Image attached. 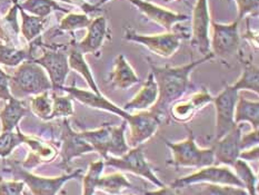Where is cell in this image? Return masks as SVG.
<instances>
[{
	"mask_svg": "<svg viewBox=\"0 0 259 195\" xmlns=\"http://www.w3.org/2000/svg\"><path fill=\"white\" fill-rule=\"evenodd\" d=\"M213 58L210 53L200 59L179 67H156L151 64V74L158 86V99L151 107V111L158 116L164 115L169 106L184 96L190 85V74L199 65Z\"/></svg>",
	"mask_w": 259,
	"mask_h": 195,
	"instance_id": "obj_1",
	"label": "cell"
},
{
	"mask_svg": "<svg viewBox=\"0 0 259 195\" xmlns=\"http://www.w3.org/2000/svg\"><path fill=\"white\" fill-rule=\"evenodd\" d=\"M9 88L11 96L18 99L53 91L47 72L32 60L24 61L10 75Z\"/></svg>",
	"mask_w": 259,
	"mask_h": 195,
	"instance_id": "obj_2",
	"label": "cell"
},
{
	"mask_svg": "<svg viewBox=\"0 0 259 195\" xmlns=\"http://www.w3.org/2000/svg\"><path fill=\"white\" fill-rule=\"evenodd\" d=\"M126 125L127 122L123 121L119 126L104 125L94 131L80 132V135L92 145L95 152H97L104 161L108 156L119 158L131 148L125 138Z\"/></svg>",
	"mask_w": 259,
	"mask_h": 195,
	"instance_id": "obj_3",
	"label": "cell"
},
{
	"mask_svg": "<svg viewBox=\"0 0 259 195\" xmlns=\"http://www.w3.org/2000/svg\"><path fill=\"white\" fill-rule=\"evenodd\" d=\"M167 147L171 150L170 164L176 167H201L215 165L212 148H201L197 145L194 134L188 131V136L184 141L172 143L166 141Z\"/></svg>",
	"mask_w": 259,
	"mask_h": 195,
	"instance_id": "obj_4",
	"label": "cell"
},
{
	"mask_svg": "<svg viewBox=\"0 0 259 195\" xmlns=\"http://www.w3.org/2000/svg\"><path fill=\"white\" fill-rule=\"evenodd\" d=\"M105 165H108L111 167H115L123 172L133 173L135 175H138L140 177H144L146 180L150 181L155 186L161 187L165 184L162 183L159 177L156 175L153 167L146 160L143 146L133 147L129 148L126 154H123L119 158H114V156H108L105 160Z\"/></svg>",
	"mask_w": 259,
	"mask_h": 195,
	"instance_id": "obj_5",
	"label": "cell"
},
{
	"mask_svg": "<svg viewBox=\"0 0 259 195\" xmlns=\"http://www.w3.org/2000/svg\"><path fill=\"white\" fill-rule=\"evenodd\" d=\"M200 183H210V184H221V185H229L244 188L243 183L239 178L236 176L235 173L229 169V166H216L210 165L206 167H201L199 171H197L193 174L179 177L176 181L170 184V187L176 188H185L194 184Z\"/></svg>",
	"mask_w": 259,
	"mask_h": 195,
	"instance_id": "obj_6",
	"label": "cell"
},
{
	"mask_svg": "<svg viewBox=\"0 0 259 195\" xmlns=\"http://www.w3.org/2000/svg\"><path fill=\"white\" fill-rule=\"evenodd\" d=\"M123 38L128 42H133L143 45L157 56L162 58H169L177 52L180 47V43L184 38H187L180 32H165L158 35H143L138 33L132 28H125Z\"/></svg>",
	"mask_w": 259,
	"mask_h": 195,
	"instance_id": "obj_7",
	"label": "cell"
},
{
	"mask_svg": "<svg viewBox=\"0 0 259 195\" xmlns=\"http://www.w3.org/2000/svg\"><path fill=\"white\" fill-rule=\"evenodd\" d=\"M11 170L14 172L16 180L24 182L25 185L29 187L32 195H57L67 182L72 178L79 177L82 173L81 170H77L70 174H64L56 177H44L32 174L22 166L16 164L11 165Z\"/></svg>",
	"mask_w": 259,
	"mask_h": 195,
	"instance_id": "obj_8",
	"label": "cell"
},
{
	"mask_svg": "<svg viewBox=\"0 0 259 195\" xmlns=\"http://www.w3.org/2000/svg\"><path fill=\"white\" fill-rule=\"evenodd\" d=\"M42 54L40 57L33 58V63L41 66L47 72L49 81L52 83L53 91H60L61 87L65 86L66 78L69 74V64H68V54L59 50L57 48H52L40 44Z\"/></svg>",
	"mask_w": 259,
	"mask_h": 195,
	"instance_id": "obj_9",
	"label": "cell"
},
{
	"mask_svg": "<svg viewBox=\"0 0 259 195\" xmlns=\"http://www.w3.org/2000/svg\"><path fill=\"white\" fill-rule=\"evenodd\" d=\"M212 37L210 42V53L213 57L227 59L238 53L239 49V31L238 21L223 25L211 22Z\"/></svg>",
	"mask_w": 259,
	"mask_h": 195,
	"instance_id": "obj_10",
	"label": "cell"
},
{
	"mask_svg": "<svg viewBox=\"0 0 259 195\" xmlns=\"http://www.w3.org/2000/svg\"><path fill=\"white\" fill-rule=\"evenodd\" d=\"M238 97V91L230 85L225 87L215 98H212L216 107V141L237 125L234 116Z\"/></svg>",
	"mask_w": 259,
	"mask_h": 195,
	"instance_id": "obj_11",
	"label": "cell"
},
{
	"mask_svg": "<svg viewBox=\"0 0 259 195\" xmlns=\"http://www.w3.org/2000/svg\"><path fill=\"white\" fill-rule=\"evenodd\" d=\"M210 13L208 0H197L191 17V45L202 55L210 54Z\"/></svg>",
	"mask_w": 259,
	"mask_h": 195,
	"instance_id": "obj_12",
	"label": "cell"
},
{
	"mask_svg": "<svg viewBox=\"0 0 259 195\" xmlns=\"http://www.w3.org/2000/svg\"><path fill=\"white\" fill-rule=\"evenodd\" d=\"M129 124L128 146L137 147L147 142L150 137L155 135L159 126V116L151 110L138 111L137 114H132L131 120L127 121Z\"/></svg>",
	"mask_w": 259,
	"mask_h": 195,
	"instance_id": "obj_13",
	"label": "cell"
},
{
	"mask_svg": "<svg viewBox=\"0 0 259 195\" xmlns=\"http://www.w3.org/2000/svg\"><path fill=\"white\" fill-rule=\"evenodd\" d=\"M90 152H95L92 145L80 135V133L72 130L68 120H65L61 127V164L68 167L72 160Z\"/></svg>",
	"mask_w": 259,
	"mask_h": 195,
	"instance_id": "obj_14",
	"label": "cell"
},
{
	"mask_svg": "<svg viewBox=\"0 0 259 195\" xmlns=\"http://www.w3.org/2000/svg\"><path fill=\"white\" fill-rule=\"evenodd\" d=\"M129 3L135 6L146 18L165 28L167 32H170L175 25L189 19L187 15L174 13L171 10L162 8L158 5L147 2V0H129Z\"/></svg>",
	"mask_w": 259,
	"mask_h": 195,
	"instance_id": "obj_15",
	"label": "cell"
},
{
	"mask_svg": "<svg viewBox=\"0 0 259 195\" xmlns=\"http://www.w3.org/2000/svg\"><path fill=\"white\" fill-rule=\"evenodd\" d=\"M241 128L239 125H236L233 130H230L227 134L217 139L215 145L211 147L213 150V158H215V164L233 166L235 162L239 159L241 152L240 148V137Z\"/></svg>",
	"mask_w": 259,
	"mask_h": 195,
	"instance_id": "obj_16",
	"label": "cell"
},
{
	"mask_svg": "<svg viewBox=\"0 0 259 195\" xmlns=\"http://www.w3.org/2000/svg\"><path fill=\"white\" fill-rule=\"evenodd\" d=\"M60 91L68 93V95L71 96V98H75L76 100H78V102L88 106V107L106 110L108 111V113L120 116L121 119H123V121L126 122L131 120L132 117L131 113H128V111L123 108L118 107L117 105L111 103L110 100L107 99L101 94L100 95L95 94L94 92H89V91H86V89L78 88L75 85H72L70 87L64 86L60 88Z\"/></svg>",
	"mask_w": 259,
	"mask_h": 195,
	"instance_id": "obj_17",
	"label": "cell"
},
{
	"mask_svg": "<svg viewBox=\"0 0 259 195\" xmlns=\"http://www.w3.org/2000/svg\"><path fill=\"white\" fill-rule=\"evenodd\" d=\"M110 38V30L107 24V19L104 16H98L92 20L90 25L87 27L86 37L76 43L77 48L85 54L97 55L104 43Z\"/></svg>",
	"mask_w": 259,
	"mask_h": 195,
	"instance_id": "obj_18",
	"label": "cell"
},
{
	"mask_svg": "<svg viewBox=\"0 0 259 195\" xmlns=\"http://www.w3.org/2000/svg\"><path fill=\"white\" fill-rule=\"evenodd\" d=\"M212 96L206 89L194 94L185 102H175L169 108L172 119L179 123H186L193 119L194 115L207 104L212 103Z\"/></svg>",
	"mask_w": 259,
	"mask_h": 195,
	"instance_id": "obj_19",
	"label": "cell"
},
{
	"mask_svg": "<svg viewBox=\"0 0 259 195\" xmlns=\"http://www.w3.org/2000/svg\"><path fill=\"white\" fill-rule=\"evenodd\" d=\"M25 144L30 147V152L28 158L21 166L25 170H31L33 167H36L44 163H50L53 162L56 156H57L58 152L53 145H50L46 142L41 141V139L25 135Z\"/></svg>",
	"mask_w": 259,
	"mask_h": 195,
	"instance_id": "obj_20",
	"label": "cell"
},
{
	"mask_svg": "<svg viewBox=\"0 0 259 195\" xmlns=\"http://www.w3.org/2000/svg\"><path fill=\"white\" fill-rule=\"evenodd\" d=\"M109 81L114 88L125 91L136 85L140 80L131 64L126 60L125 56L118 55L115 59L114 68L109 74Z\"/></svg>",
	"mask_w": 259,
	"mask_h": 195,
	"instance_id": "obj_21",
	"label": "cell"
},
{
	"mask_svg": "<svg viewBox=\"0 0 259 195\" xmlns=\"http://www.w3.org/2000/svg\"><path fill=\"white\" fill-rule=\"evenodd\" d=\"M158 99V86L154 78V75L149 74L145 85L140 89L139 93L135 96L131 102H128L123 106L125 110H147L148 108L153 107Z\"/></svg>",
	"mask_w": 259,
	"mask_h": 195,
	"instance_id": "obj_22",
	"label": "cell"
},
{
	"mask_svg": "<svg viewBox=\"0 0 259 195\" xmlns=\"http://www.w3.org/2000/svg\"><path fill=\"white\" fill-rule=\"evenodd\" d=\"M29 113L24 100L11 97L6 104L4 109L0 111V121H2V133L14 131L18 126L19 122L24 116Z\"/></svg>",
	"mask_w": 259,
	"mask_h": 195,
	"instance_id": "obj_23",
	"label": "cell"
},
{
	"mask_svg": "<svg viewBox=\"0 0 259 195\" xmlns=\"http://www.w3.org/2000/svg\"><path fill=\"white\" fill-rule=\"evenodd\" d=\"M20 27L18 24V4L14 5L4 17L0 18V39L5 45L18 47Z\"/></svg>",
	"mask_w": 259,
	"mask_h": 195,
	"instance_id": "obj_24",
	"label": "cell"
},
{
	"mask_svg": "<svg viewBox=\"0 0 259 195\" xmlns=\"http://www.w3.org/2000/svg\"><path fill=\"white\" fill-rule=\"evenodd\" d=\"M68 64H69L70 69L79 72V74L83 78H85V81L87 82L90 89H92V92H94L95 94H98V95L101 94L98 86H97V84H96V82H95L93 72H92V70H90L88 64L86 63L85 57H83V54L77 48V45H76L75 41H72L70 44V49L68 53Z\"/></svg>",
	"mask_w": 259,
	"mask_h": 195,
	"instance_id": "obj_25",
	"label": "cell"
},
{
	"mask_svg": "<svg viewBox=\"0 0 259 195\" xmlns=\"http://www.w3.org/2000/svg\"><path fill=\"white\" fill-rule=\"evenodd\" d=\"M235 123L239 124L241 122H248L252 130L259 127V102L258 100H248L238 97L235 107Z\"/></svg>",
	"mask_w": 259,
	"mask_h": 195,
	"instance_id": "obj_26",
	"label": "cell"
},
{
	"mask_svg": "<svg viewBox=\"0 0 259 195\" xmlns=\"http://www.w3.org/2000/svg\"><path fill=\"white\" fill-rule=\"evenodd\" d=\"M18 11L21 16V27L20 32L28 43H31L38 37L41 36L42 31L46 27L48 18H41V17H37L26 13L19 7L18 4Z\"/></svg>",
	"mask_w": 259,
	"mask_h": 195,
	"instance_id": "obj_27",
	"label": "cell"
},
{
	"mask_svg": "<svg viewBox=\"0 0 259 195\" xmlns=\"http://www.w3.org/2000/svg\"><path fill=\"white\" fill-rule=\"evenodd\" d=\"M19 7L26 13L41 18H48V16L55 11L64 14L70 13L69 9L64 8L56 0H25L24 3L19 4Z\"/></svg>",
	"mask_w": 259,
	"mask_h": 195,
	"instance_id": "obj_28",
	"label": "cell"
},
{
	"mask_svg": "<svg viewBox=\"0 0 259 195\" xmlns=\"http://www.w3.org/2000/svg\"><path fill=\"white\" fill-rule=\"evenodd\" d=\"M132 187L133 184L121 172H116L105 176L101 175L97 185L98 191L106 192L109 195H119L122 191Z\"/></svg>",
	"mask_w": 259,
	"mask_h": 195,
	"instance_id": "obj_29",
	"label": "cell"
},
{
	"mask_svg": "<svg viewBox=\"0 0 259 195\" xmlns=\"http://www.w3.org/2000/svg\"><path fill=\"white\" fill-rule=\"evenodd\" d=\"M32 56L29 46L26 48H18L9 45L0 44V64L16 67L26 60H31Z\"/></svg>",
	"mask_w": 259,
	"mask_h": 195,
	"instance_id": "obj_30",
	"label": "cell"
},
{
	"mask_svg": "<svg viewBox=\"0 0 259 195\" xmlns=\"http://www.w3.org/2000/svg\"><path fill=\"white\" fill-rule=\"evenodd\" d=\"M235 169V174L239 180L241 181L244 185V188L248 193V195H258L257 191V182H258V176L255 174V172L252 171L249 164L247 163L246 161L238 159L235 162L233 165Z\"/></svg>",
	"mask_w": 259,
	"mask_h": 195,
	"instance_id": "obj_31",
	"label": "cell"
},
{
	"mask_svg": "<svg viewBox=\"0 0 259 195\" xmlns=\"http://www.w3.org/2000/svg\"><path fill=\"white\" fill-rule=\"evenodd\" d=\"M237 91L246 89V91L255 92L257 95L259 94V69L258 66L255 64L247 61L245 64V68L243 74L238 78L234 85H232Z\"/></svg>",
	"mask_w": 259,
	"mask_h": 195,
	"instance_id": "obj_32",
	"label": "cell"
},
{
	"mask_svg": "<svg viewBox=\"0 0 259 195\" xmlns=\"http://www.w3.org/2000/svg\"><path fill=\"white\" fill-rule=\"evenodd\" d=\"M105 169V161L100 160L90 163L87 173L82 177V195H95L100 176Z\"/></svg>",
	"mask_w": 259,
	"mask_h": 195,
	"instance_id": "obj_33",
	"label": "cell"
},
{
	"mask_svg": "<svg viewBox=\"0 0 259 195\" xmlns=\"http://www.w3.org/2000/svg\"><path fill=\"white\" fill-rule=\"evenodd\" d=\"M16 132H4L0 134V158H8L14 152L16 147L24 144L25 134L21 133L19 126H17Z\"/></svg>",
	"mask_w": 259,
	"mask_h": 195,
	"instance_id": "obj_34",
	"label": "cell"
},
{
	"mask_svg": "<svg viewBox=\"0 0 259 195\" xmlns=\"http://www.w3.org/2000/svg\"><path fill=\"white\" fill-rule=\"evenodd\" d=\"M30 109L39 119L49 121L53 110V98H50L49 92H45L30 99Z\"/></svg>",
	"mask_w": 259,
	"mask_h": 195,
	"instance_id": "obj_35",
	"label": "cell"
},
{
	"mask_svg": "<svg viewBox=\"0 0 259 195\" xmlns=\"http://www.w3.org/2000/svg\"><path fill=\"white\" fill-rule=\"evenodd\" d=\"M93 18L86 14L68 13L59 22V29L63 31L74 32L79 29H87Z\"/></svg>",
	"mask_w": 259,
	"mask_h": 195,
	"instance_id": "obj_36",
	"label": "cell"
},
{
	"mask_svg": "<svg viewBox=\"0 0 259 195\" xmlns=\"http://www.w3.org/2000/svg\"><path fill=\"white\" fill-rule=\"evenodd\" d=\"M53 110L50 114V120L57 117H68L74 115V107H72L71 96H58L55 92L53 93Z\"/></svg>",
	"mask_w": 259,
	"mask_h": 195,
	"instance_id": "obj_37",
	"label": "cell"
},
{
	"mask_svg": "<svg viewBox=\"0 0 259 195\" xmlns=\"http://www.w3.org/2000/svg\"><path fill=\"white\" fill-rule=\"evenodd\" d=\"M201 195H248V193L241 187L205 183Z\"/></svg>",
	"mask_w": 259,
	"mask_h": 195,
	"instance_id": "obj_38",
	"label": "cell"
},
{
	"mask_svg": "<svg viewBox=\"0 0 259 195\" xmlns=\"http://www.w3.org/2000/svg\"><path fill=\"white\" fill-rule=\"evenodd\" d=\"M24 189L25 183L22 181H6L0 178V195H21Z\"/></svg>",
	"mask_w": 259,
	"mask_h": 195,
	"instance_id": "obj_39",
	"label": "cell"
},
{
	"mask_svg": "<svg viewBox=\"0 0 259 195\" xmlns=\"http://www.w3.org/2000/svg\"><path fill=\"white\" fill-rule=\"evenodd\" d=\"M238 7V19L239 22L249 14H257L259 0H235Z\"/></svg>",
	"mask_w": 259,
	"mask_h": 195,
	"instance_id": "obj_40",
	"label": "cell"
},
{
	"mask_svg": "<svg viewBox=\"0 0 259 195\" xmlns=\"http://www.w3.org/2000/svg\"><path fill=\"white\" fill-rule=\"evenodd\" d=\"M57 2V0H56ZM58 2L61 3H66L68 5L74 6V7H77L82 10L83 14L90 16H94V15H97L98 13H100V8L99 7H96L95 5L88 3L87 0H58Z\"/></svg>",
	"mask_w": 259,
	"mask_h": 195,
	"instance_id": "obj_41",
	"label": "cell"
},
{
	"mask_svg": "<svg viewBox=\"0 0 259 195\" xmlns=\"http://www.w3.org/2000/svg\"><path fill=\"white\" fill-rule=\"evenodd\" d=\"M258 130H252L250 133L241 134L240 137V148L241 150L248 149L254 146H257L259 142V135Z\"/></svg>",
	"mask_w": 259,
	"mask_h": 195,
	"instance_id": "obj_42",
	"label": "cell"
},
{
	"mask_svg": "<svg viewBox=\"0 0 259 195\" xmlns=\"http://www.w3.org/2000/svg\"><path fill=\"white\" fill-rule=\"evenodd\" d=\"M9 81L10 75L6 74V72L0 68V98L6 100V102H8V100L13 97L10 94Z\"/></svg>",
	"mask_w": 259,
	"mask_h": 195,
	"instance_id": "obj_43",
	"label": "cell"
},
{
	"mask_svg": "<svg viewBox=\"0 0 259 195\" xmlns=\"http://www.w3.org/2000/svg\"><path fill=\"white\" fill-rule=\"evenodd\" d=\"M258 158H259L258 145H257V146L251 147V148L241 150L240 154H239V159L240 160H244L246 162L247 161H255V162H257Z\"/></svg>",
	"mask_w": 259,
	"mask_h": 195,
	"instance_id": "obj_44",
	"label": "cell"
},
{
	"mask_svg": "<svg viewBox=\"0 0 259 195\" xmlns=\"http://www.w3.org/2000/svg\"><path fill=\"white\" fill-rule=\"evenodd\" d=\"M145 195H177L175 192V189L170 186H161L159 189H156V191H149L145 192Z\"/></svg>",
	"mask_w": 259,
	"mask_h": 195,
	"instance_id": "obj_45",
	"label": "cell"
},
{
	"mask_svg": "<svg viewBox=\"0 0 259 195\" xmlns=\"http://www.w3.org/2000/svg\"><path fill=\"white\" fill-rule=\"evenodd\" d=\"M109 2H111V0H99V2L97 3V4H95V6L96 7H101V6H104L105 4H107V3H109Z\"/></svg>",
	"mask_w": 259,
	"mask_h": 195,
	"instance_id": "obj_46",
	"label": "cell"
},
{
	"mask_svg": "<svg viewBox=\"0 0 259 195\" xmlns=\"http://www.w3.org/2000/svg\"><path fill=\"white\" fill-rule=\"evenodd\" d=\"M11 2H13V4H14V5L19 4V3H18V0H11Z\"/></svg>",
	"mask_w": 259,
	"mask_h": 195,
	"instance_id": "obj_47",
	"label": "cell"
},
{
	"mask_svg": "<svg viewBox=\"0 0 259 195\" xmlns=\"http://www.w3.org/2000/svg\"><path fill=\"white\" fill-rule=\"evenodd\" d=\"M165 2H177V0H165Z\"/></svg>",
	"mask_w": 259,
	"mask_h": 195,
	"instance_id": "obj_48",
	"label": "cell"
},
{
	"mask_svg": "<svg viewBox=\"0 0 259 195\" xmlns=\"http://www.w3.org/2000/svg\"><path fill=\"white\" fill-rule=\"evenodd\" d=\"M24 195H29V194H28V193H24Z\"/></svg>",
	"mask_w": 259,
	"mask_h": 195,
	"instance_id": "obj_49",
	"label": "cell"
},
{
	"mask_svg": "<svg viewBox=\"0 0 259 195\" xmlns=\"http://www.w3.org/2000/svg\"><path fill=\"white\" fill-rule=\"evenodd\" d=\"M129 195H134V194H129Z\"/></svg>",
	"mask_w": 259,
	"mask_h": 195,
	"instance_id": "obj_50",
	"label": "cell"
}]
</instances>
